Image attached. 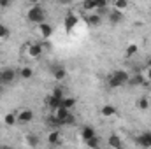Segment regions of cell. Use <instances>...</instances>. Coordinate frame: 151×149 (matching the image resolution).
I'll list each match as a JSON object with an SVG mask.
<instances>
[{
    "mask_svg": "<svg viewBox=\"0 0 151 149\" xmlns=\"http://www.w3.org/2000/svg\"><path fill=\"white\" fill-rule=\"evenodd\" d=\"M0 11H2V7H0Z\"/></svg>",
    "mask_w": 151,
    "mask_h": 149,
    "instance_id": "35",
    "label": "cell"
},
{
    "mask_svg": "<svg viewBox=\"0 0 151 149\" xmlns=\"http://www.w3.org/2000/svg\"><path fill=\"white\" fill-rule=\"evenodd\" d=\"M74 123H76V116H74V114H72V112H70V114L67 116V119L63 121V126H72Z\"/></svg>",
    "mask_w": 151,
    "mask_h": 149,
    "instance_id": "27",
    "label": "cell"
},
{
    "mask_svg": "<svg viewBox=\"0 0 151 149\" xmlns=\"http://www.w3.org/2000/svg\"><path fill=\"white\" fill-rule=\"evenodd\" d=\"M60 102H62V98H58V97H55L53 93H49L46 98H44V104H46V107L49 109V111H55L58 105H60Z\"/></svg>",
    "mask_w": 151,
    "mask_h": 149,
    "instance_id": "11",
    "label": "cell"
},
{
    "mask_svg": "<svg viewBox=\"0 0 151 149\" xmlns=\"http://www.w3.org/2000/svg\"><path fill=\"white\" fill-rule=\"evenodd\" d=\"M51 93H53L55 97H58V98H63V97H65V91H63V88H60V86H56Z\"/></svg>",
    "mask_w": 151,
    "mask_h": 149,
    "instance_id": "28",
    "label": "cell"
},
{
    "mask_svg": "<svg viewBox=\"0 0 151 149\" xmlns=\"http://www.w3.org/2000/svg\"><path fill=\"white\" fill-rule=\"evenodd\" d=\"M23 54H25L28 60H39V58L44 54V46L39 44V42H28V44H25V47H23Z\"/></svg>",
    "mask_w": 151,
    "mask_h": 149,
    "instance_id": "3",
    "label": "cell"
},
{
    "mask_svg": "<svg viewBox=\"0 0 151 149\" xmlns=\"http://www.w3.org/2000/svg\"><path fill=\"white\" fill-rule=\"evenodd\" d=\"M0 70H2V69H0Z\"/></svg>",
    "mask_w": 151,
    "mask_h": 149,
    "instance_id": "36",
    "label": "cell"
},
{
    "mask_svg": "<svg viewBox=\"0 0 151 149\" xmlns=\"http://www.w3.org/2000/svg\"><path fill=\"white\" fill-rule=\"evenodd\" d=\"M25 142H27V146H39L40 144V140H39L37 135H34V133H30V135H27V139H25Z\"/></svg>",
    "mask_w": 151,
    "mask_h": 149,
    "instance_id": "26",
    "label": "cell"
},
{
    "mask_svg": "<svg viewBox=\"0 0 151 149\" xmlns=\"http://www.w3.org/2000/svg\"><path fill=\"white\" fill-rule=\"evenodd\" d=\"M4 123H5V126H14V125L18 123L16 112H7V114L4 116Z\"/></svg>",
    "mask_w": 151,
    "mask_h": 149,
    "instance_id": "19",
    "label": "cell"
},
{
    "mask_svg": "<svg viewBox=\"0 0 151 149\" xmlns=\"http://www.w3.org/2000/svg\"><path fill=\"white\" fill-rule=\"evenodd\" d=\"M11 4H12V0H0V7L2 9H9Z\"/></svg>",
    "mask_w": 151,
    "mask_h": 149,
    "instance_id": "30",
    "label": "cell"
},
{
    "mask_svg": "<svg viewBox=\"0 0 151 149\" xmlns=\"http://www.w3.org/2000/svg\"><path fill=\"white\" fill-rule=\"evenodd\" d=\"M128 79H130V74H128L127 70L119 69V70H116L114 74L109 75L107 84H109L111 88H121L123 84H128Z\"/></svg>",
    "mask_w": 151,
    "mask_h": 149,
    "instance_id": "2",
    "label": "cell"
},
{
    "mask_svg": "<svg viewBox=\"0 0 151 149\" xmlns=\"http://www.w3.org/2000/svg\"><path fill=\"white\" fill-rule=\"evenodd\" d=\"M100 116L102 117H114V116H118V111H116V107L111 105V104H107V105H104L102 109H100Z\"/></svg>",
    "mask_w": 151,
    "mask_h": 149,
    "instance_id": "15",
    "label": "cell"
},
{
    "mask_svg": "<svg viewBox=\"0 0 151 149\" xmlns=\"http://www.w3.org/2000/svg\"><path fill=\"white\" fill-rule=\"evenodd\" d=\"M46 18H47V14H46L44 7H42L40 4H37V5H30V9L27 11V19H28L30 23H34V25L44 23Z\"/></svg>",
    "mask_w": 151,
    "mask_h": 149,
    "instance_id": "1",
    "label": "cell"
},
{
    "mask_svg": "<svg viewBox=\"0 0 151 149\" xmlns=\"http://www.w3.org/2000/svg\"><path fill=\"white\" fill-rule=\"evenodd\" d=\"M16 77H18V70H14V69H11V67L2 69V70H0V84H4V86L12 84V82L16 81Z\"/></svg>",
    "mask_w": 151,
    "mask_h": 149,
    "instance_id": "4",
    "label": "cell"
},
{
    "mask_svg": "<svg viewBox=\"0 0 151 149\" xmlns=\"http://www.w3.org/2000/svg\"><path fill=\"white\" fill-rule=\"evenodd\" d=\"M84 19H86V23H88L90 27H99V25L102 23V16H100L97 11H95V12H88Z\"/></svg>",
    "mask_w": 151,
    "mask_h": 149,
    "instance_id": "12",
    "label": "cell"
},
{
    "mask_svg": "<svg viewBox=\"0 0 151 149\" xmlns=\"http://www.w3.org/2000/svg\"><path fill=\"white\" fill-rule=\"evenodd\" d=\"M37 35L40 39H44V40H47V39L53 35V27L49 25V23H39L37 25Z\"/></svg>",
    "mask_w": 151,
    "mask_h": 149,
    "instance_id": "6",
    "label": "cell"
},
{
    "mask_svg": "<svg viewBox=\"0 0 151 149\" xmlns=\"http://www.w3.org/2000/svg\"><path fill=\"white\" fill-rule=\"evenodd\" d=\"M84 144H86L88 148H91V149H97V148H100V144H102V140L99 139V135H93L91 139H88V140H84Z\"/></svg>",
    "mask_w": 151,
    "mask_h": 149,
    "instance_id": "21",
    "label": "cell"
},
{
    "mask_svg": "<svg viewBox=\"0 0 151 149\" xmlns=\"http://www.w3.org/2000/svg\"><path fill=\"white\" fill-rule=\"evenodd\" d=\"M16 117H18V123L19 125H28V123L34 121L35 114H34L32 109H19V111L16 112Z\"/></svg>",
    "mask_w": 151,
    "mask_h": 149,
    "instance_id": "5",
    "label": "cell"
},
{
    "mask_svg": "<svg viewBox=\"0 0 151 149\" xmlns=\"http://www.w3.org/2000/svg\"><path fill=\"white\" fill-rule=\"evenodd\" d=\"M2 90H4V84H0V95H2Z\"/></svg>",
    "mask_w": 151,
    "mask_h": 149,
    "instance_id": "34",
    "label": "cell"
},
{
    "mask_svg": "<svg viewBox=\"0 0 151 149\" xmlns=\"http://www.w3.org/2000/svg\"><path fill=\"white\" fill-rule=\"evenodd\" d=\"M11 37V32H9V28L5 27V25H2L0 23V44H4L7 39Z\"/></svg>",
    "mask_w": 151,
    "mask_h": 149,
    "instance_id": "23",
    "label": "cell"
},
{
    "mask_svg": "<svg viewBox=\"0 0 151 149\" xmlns=\"http://www.w3.org/2000/svg\"><path fill=\"white\" fill-rule=\"evenodd\" d=\"M65 77H67L65 67H62V65H55V67H53V79H55V81H63Z\"/></svg>",
    "mask_w": 151,
    "mask_h": 149,
    "instance_id": "13",
    "label": "cell"
},
{
    "mask_svg": "<svg viewBox=\"0 0 151 149\" xmlns=\"http://www.w3.org/2000/svg\"><path fill=\"white\" fill-rule=\"evenodd\" d=\"M72 2H74V0H58V4H60V5H70Z\"/></svg>",
    "mask_w": 151,
    "mask_h": 149,
    "instance_id": "31",
    "label": "cell"
},
{
    "mask_svg": "<svg viewBox=\"0 0 151 149\" xmlns=\"http://www.w3.org/2000/svg\"><path fill=\"white\" fill-rule=\"evenodd\" d=\"M93 135H97V132H95L93 126H83V130H81V137H83V140H88V139H91Z\"/></svg>",
    "mask_w": 151,
    "mask_h": 149,
    "instance_id": "16",
    "label": "cell"
},
{
    "mask_svg": "<svg viewBox=\"0 0 151 149\" xmlns=\"http://www.w3.org/2000/svg\"><path fill=\"white\" fill-rule=\"evenodd\" d=\"M81 7H83V11H84L86 14H88V12H95V11H97V5H95V2H93V0H83V5H81Z\"/></svg>",
    "mask_w": 151,
    "mask_h": 149,
    "instance_id": "20",
    "label": "cell"
},
{
    "mask_svg": "<svg viewBox=\"0 0 151 149\" xmlns=\"http://www.w3.org/2000/svg\"><path fill=\"white\" fill-rule=\"evenodd\" d=\"M76 104H77V100H76L74 97H63L62 102H60V105H63V107H67V109L76 107Z\"/></svg>",
    "mask_w": 151,
    "mask_h": 149,
    "instance_id": "22",
    "label": "cell"
},
{
    "mask_svg": "<svg viewBox=\"0 0 151 149\" xmlns=\"http://www.w3.org/2000/svg\"><path fill=\"white\" fill-rule=\"evenodd\" d=\"M135 105H137V109H139V111H148V109L151 107V102H150V98H148V97H141V98L137 100V104H135Z\"/></svg>",
    "mask_w": 151,
    "mask_h": 149,
    "instance_id": "18",
    "label": "cell"
},
{
    "mask_svg": "<svg viewBox=\"0 0 151 149\" xmlns=\"http://www.w3.org/2000/svg\"><path fill=\"white\" fill-rule=\"evenodd\" d=\"M28 4L30 5H37V4H40V0H28Z\"/></svg>",
    "mask_w": 151,
    "mask_h": 149,
    "instance_id": "32",
    "label": "cell"
},
{
    "mask_svg": "<svg viewBox=\"0 0 151 149\" xmlns=\"http://www.w3.org/2000/svg\"><path fill=\"white\" fill-rule=\"evenodd\" d=\"M107 21H109L111 25H119V23L123 21V12L118 11V9H111V11L107 12Z\"/></svg>",
    "mask_w": 151,
    "mask_h": 149,
    "instance_id": "10",
    "label": "cell"
},
{
    "mask_svg": "<svg viewBox=\"0 0 151 149\" xmlns=\"http://www.w3.org/2000/svg\"><path fill=\"white\" fill-rule=\"evenodd\" d=\"M47 144L49 146H60L62 144V132L58 128H55L47 133Z\"/></svg>",
    "mask_w": 151,
    "mask_h": 149,
    "instance_id": "8",
    "label": "cell"
},
{
    "mask_svg": "<svg viewBox=\"0 0 151 149\" xmlns=\"http://www.w3.org/2000/svg\"><path fill=\"white\" fill-rule=\"evenodd\" d=\"M97 9H107V0H93Z\"/></svg>",
    "mask_w": 151,
    "mask_h": 149,
    "instance_id": "29",
    "label": "cell"
},
{
    "mask_svg": "<svg viewBox=\"0 0 151 149\" xmlns=\"http://www.w3.org/2000/svg\"><path fill=\"white\" fill-rule=\"evenodd\" d=\"M107 146H109V148H121V146H123V142H121L119 135H116V133L109 135V139H107Z\"/></svg>",
    "mask_w": 151,
    "mask_h": 149,
    "instance_id": "17",
    "label": "cell"
},
{
    "mask_svg": "<svg viewBox=\"0 0 151 149\" xmlns=\"http://www.w3.org/2000/svg\"><path fill=\"white\" fill-rule=\"evenodd\" d=\"M77 21H79V18L76 16L74 12H69L67 16H65V19H63V23H65V30L70 34L72 30L76 28V25H77Z\"/></svg>",
    "mask_w": 151,
    "mask_h": 149,
    "instance_id": "9",
    "label": "cell"
},
{
    "mask_svg": "<svg viewBox=\"0 0 151 149\" xmlns=\"http://www.w3.org/2000/svg\"><path fill=\"white\" fill-rule=\"evenodd\" d=\"M135 144L139 148H146L150 149L151 148V132H142L135 137Z\"/></svg>",
    "mask_w": 151,
    "mask_h": 149,
    "instance_id": "7",
    "label": "cell"
},
{
    "mask_svg": "<svg viewBox=\"0 0 151 149\" xmlns=\"http://www.w3.org/2000/svg\"><path fill=\"white\" fill-rule=\"evenodd\" d=\"M18 75H19V79L28 81V79H32V77H34V69H32V67H28V65H23V67L18 70Z\"/></svg>",
    "mask_w": 151,
    "mask_h": 149,
    "instance_id": "14",
    "label": "cell"
},
{
    "mask_svg": "<svg viewBox=\"0 0 151 149\" xmlns=\"http://www.w3.org/2000/svg\"><path fill=\"white\" fill-rule=\"evenodd\" d=\"M144 67H151V58H148V60H146V65H144Z\"/></svg>",
    "mask_w": 151,
    "mask_h": 149,
    "instance_id": "33",
    "label": "cell"
},
{
    "mask_svg": "<svg viewBox=\"0 0 151 149\" xmlns=\"http://www.w3.org/2000/svg\"><path fill=\"white\" fill-rule=\"evenodd\" d=\"M113 7L123 12V11H127V7H128V0H114V2H113Z\"/></svg>",
    "mask_w": 151,
    "mask_h": 149,
    "instance_id": "24",
    "label": "cell"
},
{
    "mask_svg": "<svg viewBox=\"0 0 151 149\" xmlns=\"http://www.w3.org/2000/svg\"><path fill=\"white\" fill-rule=\"evenodd\" d=\"M137 51H139L137 44H128V46H127V51H125V56H127V58H132L134 54H137Z\"/></svg>",
    "mask_w": 151,
    "mask_h": 149,
    "instance_id": "25",
    "label": "cell"
}]
</instances>
